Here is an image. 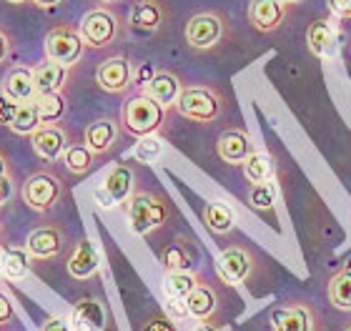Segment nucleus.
Masks as SVG:
<instances>
[{
    "label": "nucleus",
    "instance_id": "41",
    "mask_svg": "<svg viewBox=\"0 0 351 331\" xmlns=\"http://www.w3.org/2000/svg\"><path fill=\"white\" fill-rule=\"evenodd\" d=\"M156 73H158V71H156V68L151 66V63H143V66L138 68V73L133 71V86H138V88H143V86H146V83L151 81V78H154Z\"/></svg>",
    "mask_w": 351,
    "mask_h": 331
},
{
    "label": "nucleus",
    "instance_id": "12",
    "mask_svg": "<svg viewBox=\"0 0 351 331\" xmlns=\"http://www.w3.org/2000/svg\"><path fill=\"white\" fill-rule=\"evenodd\" d=\"M284 0H251L249 3V23L258 33H276L286 21Z\"/></svg>",
    "mask_w": 351,
    "mask_h": 331
},
{
    "label": "nucleus",
    "instance_id": "29",
    "mask_svg": "<svg viewBox=\"0 0 351 331\" xmlns=\"http://www.w3.org/2000/svg\"><path fill=\"white\" fill-rule=\"evenodd\" d=\"M201 284L196 271H171L163 276V294L166 299H186Z\"/></svg>",
    "mask_w": 351,
    "mask_h": 331
},
{
    "label": "nucleus",
    "instance_id": "19",
    "mask_svg": "<svg viewBox=\"0 0 351 331\" xmlns=\"http://www.w3.org/2000/svg\"><path fill=\"white\" fill-rule=\"evenodd\" d=\"M186 304H189L191 319H196V321H211L219 314L221 299H219V291L208 281L201 279V284L186 296Z\"/></svg>",
    "mask_w": 351,
    "mask_h": 331
},
{
    "label": "nucleus",
    "instance_id": "31",
    "mask_svg": "<svg viewBox=\"0 0 351 331\" xmlns=\"http://www.w3.org/2000/svg\"><path fill=\"white\" fill-rule=\"evenodd\" d=\"M93 158H95V154L86 146V140H83V143H68L66 154H63L66 169L71 171V173H75V176L88 173L90 166H93Z\"/></svg>",
    "mask_w": 351,
    "mask_h": 331
},
{
    "label": "nucleus",
    "instance_id": "15",
    "mask_svg": "<svg viewBox=\"0 0 351 331\" xmlns=\"http://www.w3.org/2000/svg\"><path fill=\"white\" fill-rule=\"evenodd\" d=\"M68 324L73 331H103L106 329V309L98 299H81L73 304Z\"/></svg>",
    "mask_w": 351,
    "mask_h": 331
},
{
    "label": "nucleus",
    "instance_id": "43",
    "mask_svg": "<svg viewBox=\"0 0 351 331\" xmlns=\"http://www.w3.org/2000/svg\"><path fill=\"white\" fill-rule=\"evenodd\" d=\"M13 196V181L10 176H0V206Z\"/></svg>",
    "mask_w": 351,
    "mask_h": 331
},
{
    "label": "nucleus",
    "instance_id": "38",
    "mask_svg": "<svg viewBox=\"0 0 351 331\" xmlns=\"http://www.w3.org/2000/svg\"><path fill=\"white\" fill-rule=\"evenodd\" d=\"M15 110H18V103H15V101H10L5 93H0V125L13 123Z\"/></svg>",
    "mask_w": 351,
    "mask_h": 331
},
{
    "label": "nucleus",
    "instance_id": "11",
    "mask_svg": "<svg viewBox=\"0 0 351 331\" xmlns=\"http://www.w3.org/2000/svg\"><path fill=\"white\" fill-rule=\"evenodd\" d=\"M216 151H219L221 161L231 163V166H243V161L256 151V146L243 128H226L216 140Z\"/></svg>",
    "mask_w": 351,
    "mask_h": 331
},
{
    "label": "nucleus",
    "instance_id": "10",
    "mask_svg": "<svg viewBox=\"0 0 351 331\" xmlns=\"http://www.w3.org/2000/svg\"><path fill=\"white\" fill-rule=\"evenodd\" d=\"M95 83L106 93H125L133 86L131 60L123 58V56H113V58L103 60L98 71H95Z\"/></svg>",
    "mask_w": 351,
    "mask_h": 331
},
{
    "label": "nucleus",
    "instance_id": "47",
    "mask_svg": "<svg viewBox=\"0 0 351 331\" xmlns=\"http://www.w3.org/2000/svg\"><path fill=\"white\" fill-rule=\"evenodd\" d=\"M0 176H10V166H8V161L0 156Z\"/></svg>",
    "mask_w": 351,
    "mask_h": 331
},
{
    "label": "nucleus",
    "instance_id": "3",
    "mask_svg": "<svg viewBox=\"0 0 351 331\" xmlns=\"http://www.w3.org/2000/svg\"><path fill=\"white\" fill-rule=\"evenodd\" d=\"M171 216L169 201L151 191H136L128 199V221L138 236H146L161 228Z\"/></svg>",
    "mask_w": 351,
    "mask_h": 331
},
{
    "label": "nucleus",
    "instance_id": "30",
    "mask_svg": "<svg viewBox=\"0 0 351 331\" xmlns=\"http://www.w3.org/2000/svg\"><path fill=\"white\" fill-rule=\"evenodd\" d=\"M43 125L40 121V113H38L36 101H28V103H18V110H15V118L10 128H13L18 136H33Z\"/></svg>",
    "mask_w": 351,
    "mask_h": 331
},
{
    "label": "nucleus",
    "instance_id": "16",
    "mask_svg": "<svg viewBox=\"0 0 351 331\" xmlns=\"http://www.w3.org/2000/svg\"><path fill=\"white\" fill-rule=\"evenodd\" d=\"M118 133H121L118 121H113V118H95L93 123L86 125L83 140H86V146L90 148L95 156H101V154H108L110 148L116 146Z\"/></svg>",
    "mask_w": 351,
    "mask_h": 331
},
{
    "label": "nucleus",
    "instance_id": "51",
    "mask_svg": "<svg viewBox=\"0 0 351 331\" xmlns=\"http://www.w3.org/2000/svg\"><path fill=\"white\" fill-rule=\"evenodd\" d=\"M8 3H25V0H8Z\"/></svg>",
    "mask_w": 351,
    "mask_h": 331
},
{
    "label": "nucleus",
    "instance_id": "45",
    "mask_svg": "<svg viewBox=\"0 0 351 331\" xmlns=\"http://www.w3.org/2000/svg\"><path fill=\"white\" fill-rule=\"evenodd\" d=\"M95 201H98V204H101L103 208L116 206V204H113V199H110V196L106 191H103V188H95Z\"/></svg>",
    "mask_w": 351,
    "mask_h": 331
},
{
    "label": "nucleus",
    "instance_id": "32",
    "mask_svg": "<svg viewBox=\"0 0 351 331\" xmlns=\"http://www.w3.org/2000/svg\"><path fill=\"white\" fill-rule=\"evenodd\" d=\"M161 264L166 269V273L171 271H193V256L186 243H169L166 249L161 251Z\"/></svg>",
    "mask_w": 351,
    "mask_h": 331
},
{
    "label": "nucleus",
    "instance_id": "27",
    "mask_svg": "<svg viewBox=\"0 0 351 331\" xmlns=\"http://www.w3.org/2000/svg\"><path fill=\"white\" fill-rule=\"evenodd\" d=\"M243 176L251 184H263V181H274L276 176V161L274 156L266 154V151H254V154L243 161Z\"/></svg>",
    "mask_w": 351,
    "mask_h": 331
},
{
    "label": "nucleus",
    "instance_id": "33",
    "mask_svg": "<svg viewBox=\"0 0 351 331\" xmlns=\"http://www.w3.org/2000/svg\"><path fill=\"white\" fill-rule=\"evenodd\" d=\"M36 106L43 123H60L68 108L66 98L60 93H40V96H36Z\"/></svg>",
    "mask_w": 351,
    "mask_h": 331
},
{
    "label": "nucleus",
    "instance_id": "28",
    "mask_svg": "<svg viewBox=\"0 0 351 331\" xmlns=\"http://www.w3.org/2000/svg\"><path fill=\"white\" fill-rule=\"evenodd\" d=\"M204 223L208 226V231L213 234H231L236 226V214L234 208L223 204V201H213V204H206L204 208Z\"/></svg>",
    "mask_w": 351,
    "mask_h": 331
},
{
    "label": "nucleus",
    "instance_id": "50",
    "mask_svg": "<svg viewBox=\"0 0 351 331\" xmlns=\"http://www.w3.org/2000/svg\"><path fill=\"white\" fill-rule=\"evenodd\" d=\"M98 3H106V5H108V3H118V0H98Z\"/></svg>",
    "mask_w": 351,
    "mask_h": 331
},
{
    "label": "nucleus",
    "instance_id": "14",
    "mask_svg": "<svg viewBox=\"0 0 351 331\" xmlns=\"http://www.w3.org/2000/svg\"><path fill=\"white\" fill-rule=\"evenodd\" d=\"M33 148L43 161H58L68 148L66 131L58 123H43L33 133Z\"/></svg>",
    "mask_w": 351,
    "mask_h": 331
},
{
    "label": "nucleus",
    "instance_id": "2",
    "mask_svg": "<svg viewBox=\"0 0 351 331\" xmlns=\"http://www.w3.org/2000/svg\"><path fill=\"white\" fill-rule=\"evenodd\" d=\"M166 110L169 108H163L158 101L141 93V96L128 98L123 103V108H121V123H123V128L131 136L143 138V136L161 131L163 121H166Z\"/></svg>",
    "mask_w": 351,
    "mask_h": 331
},
{
    "label": "nucleus",
    "instance_id": "21",
    "mask_svg": "<svg viewBox=\"0 0 351 331\" xmlns=\"http://www.w3.org/2000/svg\"><path fill=\"white\" fill-rule=\"evenodd\" d=\"M0 93H5L15 103L36 101L38 90H36V81H33V71H30V68H13V71L3 78V90H0Z\"/></svg>",
    "mask_w": 351,
    "mask_h": 331
},
{
    "label": "nucleus",
    "instance_id": "37",
    "mask_svg": "<svg viewBox=\"0 0 351 331\" xmlns=\"http://www.w3.org/2000/svg\"><path fill=\"white\" fill-rule=\"evenodd\" d=\"M141 331H178V326L171 317H151L143 321Z\"/></svg>",
    "mask_w": 351,
    "mask_h": 331
},
{
    "label": "nucleus",
    "instance_id": "5",
    "mask_svg": "<svg viewBox=\"0 0 351 331\" xmlns=\"http://www.w3.org/2000/svg\"><path fill=\"white\" fill-rule=\"evenodd\" d=\"M183 33H186V43L193 51H211L226 36V21L216 10H204V13L191 15Z\"/></svg>",
    "mask_w": 351,
    "mask_h": 331
},
{
    "label": "nucleus",
    "instance_id": "6",
    "mask_svg": "<svg viewBox=\"0 0 351 331\" xmlns=\"http://www.w3.org/2000/svg\"><path fill=\"white\" fill-rule=\"evenodd\" d=\"M21 193L33 211H51L63 196V181L53 171H38L25 178Z\"/></svg>",
    "mask_w": 351,
    "mask_h": 331
},
{
    "label": "nucleus",
    "instance_id": "48",
    "mask_svg": "<svg viewBox=\"0 0 351 331\" xmlns=\"http://www.w3.org/2000/svg\"><path fill=\"white\" fill-rule=\"evenodd\" d=\"M33 3H36V5H40V8H53L58 0H33Z\"/></svg>",
    "mask_w": 351,
    "mask_h": 331
},
{
    "label": "nucleus",
    "instance_id": "20",
    "mask_svg": "<svg viewBox=\"0 0 351 331\" xmlns=\"http://www.w3.org/2000/svg\"><path fill=\"white\" fill-rule=\"evenodd\" d=\"M25 249L33 258H56L63 251V231L56 226H40L30 231Z\"/></svg>",
    "mask_w": 351,
    "mask_h": 331
},
{
    "label": "nucleus",
    "instance_id": "36",
    "mask_svg": "<svg viewBox=\"0 0 351 331\" xmlns=\"http://www.w3.org/2000/svg\"><path fill=\"white\" fill-rule=\"evenodd\" d=\"M166 317H171L173 321H186V319H191L186 299H169V302H166Z\"/></svg>",
    "mask_w": 351,
    "mask_h": 331
},
{
    "label": "nucleus",
    "instance_id": "26",
    "mask_svg": "<svg viewBox=\"0 0 351 331\" xmlns=\"http://www.w3.org/2000/svg\"><path fill=\"white\" fill-rule=\"evenodd\" d=\"M326 296L334 309L339 311H351V264L341 266L334 276L329 279L326 286Z\"/></svg>",
    "mask_w": 351,
    "mask_h": 331
},
{
    "label": "nucleus",
    "instance_id": "25",
    "mask_svg": "<svg viewBox=\"0 0 351 331\" xmlns=\"http://www.w3.org/2000/svg\"><path fill=\"white\" fill-rule=\"evenodd\" d=\"M30 254L28 249H18V246H8L0 251V273L10 281H21L23 276L30 273Z\"/></svg>",
    "mask_w": 351,
    "mask_h": 331
},
{
    "label": "nucleus",
    "instance_id": "1",
    "mask_svg": "<svg viewBox=\"0 0 351 331\" xmlns=\"http://www.w3.org/2000/svg\"><path fill=\"white\" fill-rule=\"evenodd\" d=\"M223 106H226V98L221 96L219 88H211V86H183L181 96L176 101V110L193 123L219 121Z\"/></svg>",
    "mask_w": 351,
    "mask_h": 331
},
{
    "label": "nucleus",
    "instance_id": "34",
    "mask_svg": "<svg viewBox=\"0 0 351 331\" xmlns=\"http://www.w3.org/2000/svg\"><path fill=\"white\" fill-rule=\"evenodd\" d=\"M276 199H278V191L271 181H263V184L251 186V191H249L251 208H256V211H271L274 204H276Z\"/></svg>",
    "mask_w": 351,
    "mask_h": 331
},
{
    "label": "nucleus",
    "instance_id": "4",
    "mask_svg": "<svg viewBox=\"0 0 351 331\" xmlns=\"http://www.w3.org/2000/svg\"><path fill=\"white\" fill-rule=\"evenodd\" d=\"M269 324L271 331H322V317L314 304L293 299L271 309Z\"/></svg>",
    "mask_w": 351,
    "mask_h": 331
},
{
    "label": "nucleus",
    "instance_id": "49",
    "mask_svg": "<svg viewBox=\"0 0 351 331\" xmlns=\"http://www.w3.org/2000/svg\"><path fill=\"white\" fill-rule=\"evenodd\" d=\"M286 5H299V3H304V0H284Z\"/></svg>",
    "mask_w": 351,
    "mask_h": 331
},
{
    "label": "nucleus",
    "instance_id": "42",
    "mask_svg": "<svg viewBox=\"0 0 351 331\" xmlns=\"http://www.w3.org/2000/svg\"><path fill=\"white\" fill-rule=\"evenodd\" d=\"M40 331H73V329H71V324H68V319L48 317L43 324H40Z\"/></svg>",
    "mask_w": 351,
    "mask_h": 331
},
{
    "label": "nucleus",
    "instance_id": "44",
    "mask_svg": "<svg viewBox=\"0 0 351 331\" xmlns=\"http://www.w3.org/2000/svg\"><path fill=\"white\" fill-rule=\"evenodd\" d=\"M191 331H231V329H228L226 324H219V321H213L211 319V321H198Z\"/></svg>",
    "mask_w": 351,
    "mask_h": 331
},
{
    "label": "nucleus",
    "instance_id": "40",
    "mask_svg": "<svg viewBox=\"0 0 351 331\" xmlns=\"http://www.w3.org/2000/svg\"><path fill=\"white\" fill-rule=\"evenodd\" d=\"M15 317V306H13V299L5 294V291H0V326L8 324L10 319Z\"/></svg>",
    "mask_w": 351,
    "mask_h": 331
},
{
    "label": "nucleus",
    "instance_id": "35",
    "mask_svg": "<svg viewBox=\"0 0 351 331\" xmlns=\"http://www.w3.org/2000/svg\"><path fill=\"white\" fill-rule=\"evenodd\" d=\"M161 154H163V143H161V138H158L156 133L138 138V143H136V148H133V156H136V161H141V163L156 161Z\"/></svg>",
    "mask_w": 351,
    "mask_h": 331
},
{
    "label": "nucleus",
    "instance_id": "17",
    "mask_svg": "<svg viewBox=\"0 0 351 331\" xmlns=\"http://www.w3.org/2000/svg\"><path fill=\"white\" fill-rule=\"evenodd\" d=\"M181 90H183V83L178 75L171 73V71H158V73L141 88V93L148 98H154V101H158L163 108H171V106H176V101H178V96H181Z\"/></svg>",
    "mask_w": 351,
    "mask_h": 331
},
{
    "label": "nucleus",
    "instance_id": "46",
    "mask_svg": "<svg viewBox=\"0 0 351 331\" xmlns=\"http://www.w3.org/2000/svg\"><path fill=\"white\" fill-rule=\"evenodd\" d=\"M8 51H10V45H8V38L0 33V63L5 60V56H8Z\"/></svg>",
    "mask_w": 351,
    "mask_h": 331
},
{
    "label": "nucleus",
    "instance_id": "7",
    "mask_svg": "<svg viewBox=\"0 0 351 331\" xmlns=\"http://www.w3.org/2000/svg\"><path fill=\"white\" fill-rule=\"evenodd\" d=\"M78 33L83 36L88 48H106L118 36V15L110 8H93L83 15Z\"/></svg>",
    "mask_w": 351,
    "mask_h": 331
},
{
    "label": "nucleus",
    "instance_id": "23",
    "mask_svg": "<svg viewBox=\"0 0 351 331\" xmlns=\"http://www.w3.org/2000/svg\"><path fill=\"white\" fill-rule=\"evenodd\" d=\"M33 81H36L38 96L40 93H60L68 81V68L56 63V60H45L38 68H33Z\"/></svg>",
    "mask_w": 351,
    "mask_h": 331
},
{
    "label": "nucleus",
    "instance_id": "18",
    "mask_svg": "<svg viewBox=\"0 0 351 331\" xmlns=\"http://www.w3.org/2000/svg\"><path fill=\"white\" fill-rule=\"evenodd\" d=\"M101 188L113 199V204H128V199L136 193V173L128 163H116L106 173V181H103Z\"/></svg>",
    "mask_w": 351,
    "mask_h": 331
},
{
    "label": "nucleus",
    "instance_id": "24",
    "mask_svg": "<svg viewBox=\"0 0 351 331\" xmlns=\"http://www.w3.org/2000/svg\"><path fill=\"white\" fill-rule=\"evenodd\" d=\"M163 23V8L156 0H138L131 8V25L141 33H154L161 28Z\"/></svg>",
    "mask_w": 351,
    "mask_h": 331
},
{
    "label": "nucleus",
    "instance_id": "52",
    "mask_svg": "<svg viewBox=\"0 0 351 331\" xmlns=\"http://www.w3.org/2000/svg\"><path fill=\"white\" fill-rule=\"evenodd\" d=\"M344 331H351V326H346V329H344Z\"/></svg>",
    "mask_w": 351,
    "mask_h": 331
},
{
    "label": "nucleus",
    "instance_id": "13",
    "mask_svg": "<svg viewBox=\"0 0 351 331\" xmlns=\"http://www.w3.org/2000/svg\"><path fill=\"white\" fill-rule=\"evenodd\" d=\"M339 30L331 18H319L306 28V45L316 58H334L337 53Z\"/></svg>",
    "mask_w": 351,
    "mask_h": 331
},
{
    "label": "nucleus",
    "instance_id": "8",
    "mask_svg": "<svg viewBox=\"0 0 351 331\" xmlns=\"http://www.w3.org/2000/svg\"><path fill=\"white\" fill-rule=\"evenodd\" d=\"M83 51H86V40L75 28L58 25L45 36V56L48 60H56L60 66L71 68L73 63H78Z\"/></svg>",
    "mask_w": 351,
    "mask_h": 331
},
{
    "label": "nucleus",
    "instance_id": "9",
    "mask_svg": "<svg viewBox=\"0 0 351 331\" xmlns=\"http://www.w3.org/2000/svg\"><path fill=\"white\" fill-rule=\"evenodd\" d=\"M216 271L226 284H243L254 271V256L243 246H228L216 258Z\"/></svg>",
    "mask_w": 351,
    "mask_h": 331
},
{
    "label": "nucleus",
    "instance_id": "22",
    "mask_svg": "<svg viewBox=\"0 0 351 331\" xmlns=\"http://www.w3.org/2000/svg\"><path fill=\"white\" fill-rule=\"evenodd\" d=\"M98 251L95 246L88 238L75 243V249L71 251V256H68V273L73 276V279H90L95 271H98Z\"/></svg>",
    "mask_w": 351,
    "mask_h": 331
},
{
    "label": "nucleus",
    "instance_id": "39",
    "mask_svg": "<svg viewBox=\"0 0 351 331\" xmlns=\"http://www.w3.org/2000/svg\"><path fill=\"white\" fill-rule=\"evenodd\" d=\"M326 8L334 18H341V21L351 18V0H326Z\"/></svg>",
    "mask_w": 351,
    "mask_h": 331
}]
</instances>
